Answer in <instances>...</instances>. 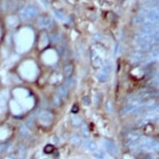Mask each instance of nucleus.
<instances>
[{
	"instance_id": "16",
	"label": "nucleus",
	"mask_w": 159,
	"mask_h": 159,
	"mask_svg": "<svg viewBox=\"0 0 159 159\" xmlns=\"http://www.w3.org/2000/svg\"><path fill=\"white\" fill-rule=\"evenodd\" d=\"M53 150V147L52 145H47L44 148V152L46 153H51Z\"/></svg>"
},
{
	"instance_id": "17",
	"label": "nucleus",
	"mask_w": 159,
	"mask_h": 159,
	"mask_svg": "<svg viewBox=\"0 0 159 159\" xmlns=\"http://www.w3.org/2000/svg\"><path fill=\"white\" fill-rule=\"evenodd\" d=\"M82 130H83V132H84V134L85 136H89V129H88V126L87 125H83V127H82Z\"/></svg>"
},
{
	"instance_id": "4",
	"label": "nucleus",
	"mask_w": 159,
	"mask_h": 159,
	"mask_svg": "<svg viewBox=\"0 0 159 159\" xmlns=\"http://www.w3.org/2000/svg\"><path fill=\"white\" fill-rule=\"evenodd\" d=\"M144 53L142 49H137L133 51L130 55V62L133 64H137V63H140L143 59Z\"/></svg>"
},
{
	"instance_id": "10",
	"label": "nucleus",
	"mask_w": 159,
	"mask_h": 159,
	"mask_svg": "<svg viewBox=\"0 0 159 159\" xmlns=\"http://www.w3.org/2000/svg\"><path fill=\"white\" fill-rule=\"evenodd\" d=\"M73 64L68 63V64L64 66V68H63V73H64V75H65L67 78L70 77V76L73 74Z\"/></svg>"
},
{
	"instance_id": "1",
	"label": "nucleus",
	"mask_w": 159,
	"mask_h": 159,
	"mask_svg": "<svg viewBox=\"0 0 159 159\" xmlns=\"http://www.w3.org/2000/svg\"><path fill=\"white\" fill-rule=\"evenodd\" d=\"M135 145L139 149L148 152L156 151L158 148L157 142L155 139L148 138V137H140Z\"/></svg>"
},
{
	"instance_id": "6",
	"label": "nucleus",
	"mask_w": 159,
	"mask_h": 159,
	"mask_svg": "<svg viewBox=\"0 0 159 159\" xmlns=\"http://www.w3.org/2000/svg\"><path fill=\"white\" fill-rule=\"evenodd\" d=\"M39 118H40V121L42 122L44 124H48L52 121V118H53V116L50 112H48V111H43V112H40L39 114Z\"/></svg>"
},
{
	"instance_id": "7",
	"label": "nucleus",
	"mask_w": 159,
	"mask_h": 159,
	"mask_svg": "<svg viewBox=\"0 0 159 159\" xmlns=\"http://www.w3.org/2000/svg\"><path fill=\"white\" fill-rule=\"evenodd\" d=\"M140 138V136L137 134V133H132V134H129L126 140V144L128 145V147L134 146L136 144V143L138 142V140Z\"/></svg>"
},
{
	"instance_id": "12",
	"label": "nucleus",
	"mask_w": 159,
	"mask_h": 159,
	"mask_svg": "<svg viewBox=\"0 0 159 159\" xmlns=\"http://www.w3.org/2000/svg\"><path fill=\"white\" fill-rule=\"evenodd\" d=\"M85 145H86V148L89 149V151L96 152L97 148H98V147H97V144L93 141H89V140H88V141L86 142Z\"/></svg>"
},
{
	"instance_id": "15",
	"label": "nucleus",
	"mask_w": 159,
	"mask_h": 159,
	"mask_svg": "<svg viewBox=\"0 0 159 159\" xmlns=\"http://www.w3.org/2000/svg\"><path fill=\"white\" fill-rule=\"evenodd\" d=\"M94 157H97L98 159H103L105 157V154L102 152L98 151L94 152Z\"/></svg>"
},
{
	"instance_id": "3",
	"label": "nucleus",
	"mask_w": 159,
	"mask_h": 159,
	"mask_svg": "<svg viewBox=\"0 0 159 159\" xmlns=\"http://www.w3.org/2000/svg\"><path fill=\"white\" fill-rule=\"evenodd\" d=\"M111 72H112V65L110 63H107L106 65L102 67V69L100 70V72H99L98 76H97L98 79L100 82H102V83L107 81L108 78H109V75Z\"/></svg>"
},
{
	"instance_id": "2",
	"label": "nucleus",
	"mask_w": 159,
	"mask_h": 159,
	"mask_svg": "<svg viewBox=\"0 0 159 159\" xmlns=\"http://www.w3.org/2000/svg\"><path fill=\"white\" fill-rule=\"evenodd\" d=\"M157 92L153 89H143L138 92V93L136 94L135 97L140 101H144V100H148V99L153 98L154 96L157 95Z\"/></svg>"
},
{
	"instance_id": "8",
	"label": "nucleus",
	"mask_w": 159,
	"mask_h": 159,
	"mask_svg": "<svg viewBox=\"0 0 159 159\" xmlns=\"http://www.w3.org/2000/svg\"><path fill=\"white\" fill-rule=\"evenodd\" d=\"M68 93V87L65 86V85H62V86L57 88V95H59L62 98L67 97Z\"/></svg>"
},
{
	"instance_id": "14",
	"label": "nucleus",
	"mask_w": 159,
	"mask_h": 159,
	"mask_svg": "<svg viewBox=\"0 0 159 159\" xmlns=\"http://www.w3.org/2000/svg\"><path fill=\"white\" fill-rule=\"evenodd\" d=\"M53 103H54L56 106H60L61 104H62V98H61L59 95H57V94H56L54 97H53Z\"/></svg>"
},
{
	"instance_id": "19",
	"label": "nucleus",
	"mask_w": 159,
	"mask_h": 159,
	"mask_svg": "<svg viewBox=\"0 0 159 159\" xmlns=\"http://www.w3.org/2000/svg\"><path fill=\"white\" fill-rule=\"evenodd\" d=\"M20 130H21L22 134H24H24H25V133H27V132H28V129H27V128H25V127H22Z\"/></svg>"
},
{
	"instance_id": "11",
	"label": "nucleus",
	"mask_w": 159,
	"mask_h": 159,
	"mask_svg": "<svg viewBox=\"0 0 159 159\" xmlns=\"http://www.w3.org/2000/svg\"><path fill=\"white\" fill-rule=\"evenodd\" d=\"M70 139L71 141H72V143H73L74 145H76V146H80L82 144L81 138L78 135H77V134H72Z\"/></svg>"
},
{
	"instance_id": "9",
	"label": "nucleus",
	"mask_w": 159,
	"mask_h": 159,
	"mask_svg": "<svg viewBox=\"0 0 159 159\" xmlns=\"http://www.w3.org/2000/svg\"><path fill=\"white\" fill-rule=\"evenodd\" d=\"M92 63H93V65L95 68L101 67V65L102 64V57L98 56V55H95L94 57H92Z\"/></svg>"
},
{
	"instance_id": "18",
	"label": "nucleus",
	"mask_w": 159,
	"mask_h": 159,
	"mask_svg": "<svg viewBox=\"0 0 159 159\" xmlns=\"http://www.w3.org/2000/svg\"><path fill=\"white\" fill-rule=\"evenodd\" d=\"M106 106H107V110L110 112V113H111V112H112V102H110V101H108V102H107V104H106Z\"/></svg>"
},
{
	"instance_id": "13",
	"label": "nucleus",
	"mask_w": 159,
	"mask_h": 159,
	"mask_svg": "<svg viewBox=\"0 0 159 159\" xmlns=\"http://www.w3.org/2000/svg\"><path fill=\"white\" fill-rule=\"evenodd\" d=\"M82 118L78 116H74L72 118V123L74 126H80L82 124Z\"/></svg>"
},
{
	"instance_id": "5",
	"label": "nucleus",
	"mask_w": 159,
	"mask_h": 159,
	"mask_svg": "<svg viewBox=\"0 0 159 159\" xmlns=\"http://www.w3.org/2000/svg\"><path fill=\"white\" fill-rule=\"evenodd\" d=\"M104 147L110 155H112V156L117 155V148L114 142L110 140V139H106V140H104Z\"/></svg>"
}]
</instances>
